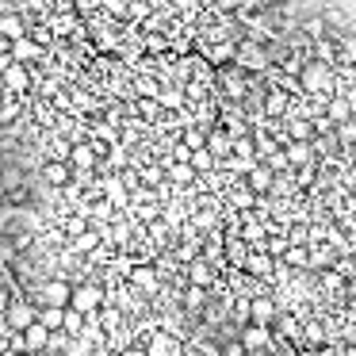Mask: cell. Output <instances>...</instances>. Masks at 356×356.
<instances>
[{"label":"cell","mask_w":356,"mask_h":356,"mask_svg":"<svg viewBox=\"0 0 356 356\" xmlns=\"http://www.w3.org/2000/svg\"><path fill=\"white\" fill-rule=\"evenodd\" d=\"M322 115L330 119V123H345V119H353V96H325Z\"/></svg>","instance_id":"obj_13"},{"label":"cell","mask_w":356,"mask_h":356,"mask_svg":"<svg viewBox=\"0 0 356 356\" xmlns=\"http://www.w3.org/2000/svg\"><path fill=\"white\" fill-rule=\"evenodd\" d=\"M24 348L27 353H42V348H47V337H50V330L42 322H31V325H24Z\"/></svg>","instance_id":"obj_18"},{"label":"cell","mask_w":356,"mask_h":356,"mask_svg":"<svg viewBox=\"0 0 356 356\" xmlns=\"http://www.w3.org/2000/svg\"><path fill=\"white\" fill-rule=\"evenodd\" d=\"M245 318L253 325H272V322H276V302L264 299V295H257V299L245 302Z\"/></svg>","instance_id":"obj_10"},{"label":"cell","mask_w":356,"mask_h":356,"mask_svg":"<svg viewBox=\"0 0 356 356\" xmlns=\"http://www.w3.org/2000/svg\"><path fill=\"white\" fill-rule=\"evenodd\" d=\"M119 356H146V348H142V345H131V348H123Z\"/></svg>","instance_id":"obj_33"},{"label":"cell","mask_w":356,"mask_h":356,"mask_svg":"<svg viewBox=\"0 0 356 356\" xmlns=\"http://www.w3.org/2000/svg\"><path fill=\"white\" fill-rule=\"evenodd\" d=\"M188 272H192V284H195V287H207L211 280H215V276H211V264H203V261H195Z\"/></svg>","instance_id":"obj_26"},{"label":"cell","mask_w":356,"mask_h":356,"mask_svg":"<svg viewBox=\"0 0 356 356\" xmlns=\"http://www.w3.org/2000/svg\"><path fill=\"white\" fill-rule=\"evenodd\" d=\"M85 226H88L85 215H70V218H65V234H70V238H73V234H81Z\"/></svg>","instance_id":"obj_29"},{"label":"cell","mask_w":356,"mask_h":356,"mask_svg":"<svg viewBox=\"0 0 356 356\" xmlns=\"http://www.w3.org/2000/svg\"><path fill=\"white\" fill-rule=\"evenodd\" d=\"M276 318H280V314H276ZM280 333H284L287 341H295V337H299V322H295V318H287V314H284V318H280Z\"/></svg>","instance_id":"obj_28"},{"label":"cell","mask_w":356,"mask_h":356,"mask_svg":"<svg viewBox=\"0 0 356 356\" xmlns=\"http://www.w3.org/2000/svg\"><path fill=\"white\" fill-rule=\"evenodd\" d=\"M81 330H85V314H81L77 307H62V333H70V337H77Z\"/></svg>","instance_id":"obj_20"},{"label":"cell","mask_w":356,"mask_h":356,"mask_svg":"<svg viewBox=\"0 0 356 356\" xmlns=\"http://www.w3.org/2000/svg\"><path fill=\"white\" fill-rule=\"evenodd\" d=\"M272 180H276V172H272L264 161H253L245 169V188H249V192H257V195H268L272 192Z\"/></svg>","instance_id":"obj_7"},{"label":"cell","mask_w":356,"mask_h":356,"mask_svg":"<svg viewBox=\"0 0 356 356\" xmlns=\"http://www.w3.org/2000/svg\"><path fill=\"white\" fill-rule=\"evenodd\" d=\"M146 356H172V341H169V333H157V337L149 341Z\"/></svg>","instance_id":"obj_25"},{"label":"cell","mask_w":356,"mask_h":356,"mask_svg":"<svg viewBox=\"0 0 356 356\" xmlns=\"http://www.w3.org/2000/svg\"><path fill=\"white\" fill-rule=\"evenodd\" d=\"M65 165H70L73 172H92L96 169V149L88 146V138L85 142H73L70 154H65Z\"/></svg>","instance_id":"obj_8"},{"label":"cell","mask_w":356,"mask_h":356,"mask_svg":"<svg viewBox=\"0 0 356 356\" xmlns=\"http://www.w3.org/2000/svg\"><path fill=\"white\" fill-rule=\"evenodd\" d=\"M0 85H4V92H27L31 88V70L24 62H8L0 70Z\"/></svg>","instance_id":"obj_5"},{"label":"cell","mask_w":356,"mask_h":356,"mask_svg":"<svg viewBox=\"0 0 356 356\" xmlns=\"http://www.w3.org/2000/svg\"><path fill=\"white\" fill-rule=\"evenodd\" d=\"M287 100H291V92H284V88L268 85V88H264L261 115H264V119H284V111H287Z\"/></svg>","instance_id":"obj_9"},{"label":"cell","mask_w":356,"mask_h":356,"mask_svg":"<svg viewBox=\"0 0 356 356\" xmlns=\"http://www.w3.org/2000/svg\"><path fill=\"white\" fill-rule=\"evenodd\" d=\"M131 284L138 287V291H157V272L146 268V264H138V268L131 272Z\"/></svg>","instance_id":"obj_21"},{"label":"cell","mask_w":356,"mask_h":356,"mask_svg":"<svg viewBox=\"0 0 356 356\" xmlns=\"http://www.w3.org/2000/svg\"><path fill=\"white\" fill-rule=\"evenodd\" d=\"M284 154H287V165L291 169H299V165H314V146H310V138H287L284 142Z\"/></svg>","instance_id":"obj_11"},{"label":"cell","mask_w":356,"mask_h":356,"mask_svg":"<svg viewBox=\"0 0 356 356\" xmlns=\"http://www.w3.org/2000/svg\"><path fill=\"white\" fill-rule=\"evenodd\" d=\"M307 333H310V341H314V345L325 337V333H322V325H307Z\"/></svg>","instance_id":"obj_31"},{"label":"cell","mask_w":356,"mask_h":356,"mask_svg":"<svg viewBox=\"0 0 356 356\" xmlns=\"http://www.w3.org/2000/svg\"><path fill=\"white\" fill-rule=\"evenodd\" d=\"M35 356H58V353H47V348H42V353H35Z\"/></svg>","instance_id":"obj_35"},{"label":"cell","mask_w":356,"mask_h":356,"mask_svg":"<svg viewBox=\"0 0 356 356\" xmlns=\"http://www.w3.org/2000/svg\"><path fill=\"white\" fill-rule=\"evenodd\" d=\"M318 16H322V24L330 27V35H345L353 31V16H348L345 8H341L337 0H325L322 8H318Z\"/></svg>","instance_id":"obj_4"},{"label":"cell","mask_w":356,"mask_h":356,"mask_svg":"<svg viewBox=\"0 0 356 356\" xmlns=\"http://www.w3.org/2000/svg\"><path fill=\"white\" fill-rule=\"evenodd\" d=\"M149 8H165V0H146Z\"/></svg>","instance_id":"obj_34"},{"label":"cell","mask_w":356,"mask_h":356,"mask_svg":"<svg viewBox=\"0 0 356 356\" xmlns=\"http://www.w3.org/2000/svg\"><path fill=\"white\" fill-rule=\"evenodd\" d=\"M241 268H245L253 280H268L276 264H272V257H268V253H261V249H253V253H245V261H241Z\"/></svg>","instance_id":"obj_15"},{"label":"cell","mask_w":356,"mask_h":356,"mask_svg":"<svg viewBox=\"0 0 356 356\" xmlns=\"http://www.w3.org/2000/svg\"><path fill=\"white\" fill-rule=\"evenodd\" d=\"M0 314H4V325H8V330H24V325L35 322V302H27V299H19V295H16V299L4 302Z\"/></svg>","instance_id":"obj_3"},{"label":"cell","mask_w":356,"mask_h":356,"mask_svg":"<svg viewBox=\"0 0 356 356\" xmlns=\"http://www.w3.org/2000/svg\"><path fill=\"white\" fill-rule=\"evenodd\" d=\"M203 299H207V295H203V287H195V284L188 287V295H184V302H188V307H200Z\"/></svg>","instance_id":"obj_30"},{"label":"cell","mask_w":356,"mask_h":356,"mask_svg":"<svg viewBox=\"0 0 356 356\" xmlns=\"http://www.w3.org/2000/svg\"><path fill=\"white\" fill-rule=\"evenodd\" d=\"M299 81V92L302 96H330L333 92V65L330 62H318V58H307L302 70L295 73Z\"/></svg>","instance_id":"obj_1"},{"label":"cell","mask_w":356,"mask_h":356,"mask_svg":"<svg viewBox=\"0 0 356 356\" xmlns=\"http://www.w3.org/2000/svg\"><path fill=\"white\" fill-rule=\"evenodd\" d=\"M24 35V19H16V16H0V39H19Z\"/></svg>","instance_id":"obj_23"},{"label":"cell","mask_w":356,"mask_h":356,"mask_svg":"<svg viewBox=\"0 0 356 356\" xmlns=\"http://www.w3.org/2000/svg\"><path fill=\"white\" fill-rule=\"evenodd\" d=\"M138 169H142V180H138V184H146V188H157V184L165 180V169H161V165H138Z\"/></svg>","instance_id":"obj_24"},{"label":"cell","mask_w":356,"mask_h":356,"mask_svg":"<svg viewBox=\"0 0 356 356\" xmlns=\"http://www.w3.org/2000/svg\"><path fill=\"white\" fill-rule=\"evenodd\" d=\"M8 58H12V62H24V65H31V62H42V58H47V50H42L35 39H27V35H19V39H12V42H8Z\"/></svg>","instance_id":"obj_6"},{"label":"cell","mask_w":356,"mask_h":356,"mask_svg":"<svg viewBox=\"0 0 356 356\" xmlns=\"http://www.w3.org/2000/svg\"><path fill=\"white\" fill-rule=\"evenodd\" d=\"M142 47L149 50V54H161V50H169V35H149V39H142Z\"/></svg>","instance_id":"obj_27"},{"label":"cell","mask_w":356,"mask_h":356,"mask_svg":"<svg viewBox=\"0 0 356 356\" xmlns=\"http://www.w3.org/2000/svg\"><path fill=\"white\" fill-rule=\"evenodd\" d=\"M226 200H230V207H238V211H253V203H257V192H249L245 184H230V192H226Z\"/></svg>","instance_id":"obj_19"},{"label":"cell","mask_w":356,"mask_h":356,"mask_svg":"<svg viewBox=\"0 0 356 356\" xmlns=\"http://www.w3.org/2000/svg\"><path fill=\"white\" fill-rule=\"evenodd\" d=\"M245 356H264V348H261V353H245Z\"/></svg>","instance_id":"obj_36"},{"label":"cell","mask_w":356,"mask_h":356,"mask_svg":"<svg viewBox=\"0 0 356 356\" xmlns=\"http://www.w3.org/2000/svg\"><path fill=\"white\" fill-rule=\"evenodd\" d=\"M42 180H47L50 188H65L73 180V169L65 161H54V157H50V161L42 165Z\"/></svg>","instance_id":"obj_17"},{"label":"cell","mask_w":356,"mask_h":356,"mask_svg":"<svg viewBox=\"0 0 356 356\" xmlns=\"http://www.w3.org/2000/svg\"><path fill=\"white\" fill-rule=\"evenodd\" d=\"M100 302H104L100 284H77V287H70V302L65 307H77L81 314H92V310H100Z\"/></svg>","instance_id":"obj_2"},{"label":"cell","mask_w":356,"mask_h":356,"mask_svg":"<svg viewBox=\"0 0 356 356\" xmlns=\"http://www.w3.org/2000/svg\"><path fill=\"white\" fill-rule=\"evenodd\" d=\"M241 0H215V8H222V12H230V8H238Z\"/></svg>","instance_id":"obj_32"},{"label":"cell","mask_w":356,"mask_h":356,"mask_svg":"<svg viewBox=\"0 0 356 356\" xmlns=\"http://www.w3.org/2000/svg\"><path fill=\"white\" fill-rule=\"evenodd\" d=\"M39 299H42V307H65V302H70V284H65V280H47Z\"/></svg>","instance_id":"obj_16"},{"label":"cell","mask_w":356,"mask_h":356,"mask_svg":"<svg viewBox=\"0 0 356 356\" xmlns=\"http://www.w3.org/2000/svg\"><path fill=\"white\" fill-rule=\"evenodd\" d=\"M100 230H88V226H85V230H81V234H73V249H77V253H92V249L96 245H100Z\"/></svg>","instance_id":"obj_22"},{"label":"cell","mask_w":356,"mask_h":356,"mask_svg":"<svg viewBox=\"0 0 356 356\" xmlns=\"http://www.w3.org/2000/svg\"><path fill=\"white\" fill-rule=\"evenodd\" d=\"M100 192H104V200H108L115 211H123L127 203H131V192H127V184L119 180V172H111V177L104 180V184H100Z\"/></svg>","instance_id":"obj_12"},{"label":"cell","mask_w":356,"mask_h":356,"mask_svg":"<svg viewBox=\"0 0 356 356\" xmlns=\"http://www.w3.org/2000/svg\"><path fill=\"white\" fill-rule=\"evenodd\" d=\"M268 341H272L268 325H253V322H249L245 330H241V345L238 348H245V353H261V348H268Z\"/></svg>","instance_id":"obj_14"}]
</instances>
